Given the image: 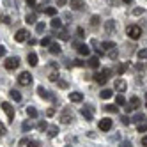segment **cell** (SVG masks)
I'll list each match as a JSON object with an SVG mask.
<instances>
[{
	"mask_svg": "<svg viewBox=\"0 0 147 147\" xmlns=\"http://www.w3.org/2000/svg\"><path fill=\"white\" fill-rule=\"evenodd\" d=\"M75 66H80V67H82V66H83V62H82V60H75Z\"/></svg>",
	"mask_w": 147,
	"mask_h": 147,
	"instance_id": "obj_56",
	"label": "cell"
},
{
	"mask_svg": "<svg viewBox=\"0 0 147 147\" xmlns=\"http://www.w3.org/2000/svg\"><path fill=\"white\" fill-rule=\"evenodd\" d=\"M27 115H28V117H32V119H36L37 117V110L34 107H28L27 108Z\"/></svg>",
	"mask_w": 147,
	"mask_h": 147,
	"instance_id": "obj_23",
	"label": "cell"
},
{
	"mask_svg": "<svg viewBox=\"0 0 147 147\" xmlns=\"http://www.w3.org/2000/svg\"><path fill=\"white\" fill-rule=\"evenodd\" d=\"M36 30H37V32L41 34V32L45 30V23H37V25H36Z\"/></svg>",
	"mask_w": 147,
	"mask_h": 147,
	"instance_id": "obj_44",
	"label": "cell"
},
{
	"mask_svg": "<svg viewBox=\"0 0 147 147\" xmlns=\"http://www.w3.org/2000/svg\"><path fill=\"white\" fill-rule=\"evenodd\" d=\"M37 94L43 99H51V98H53V96H51V92L48 89H45V87H37Z\"/></svg>",
	"mask_w": 147,
	"mask_h": 147,
	"instance_id": "obj_11",
	"label": "cell"
},
{
	"mask_svg": "<svg viewBox=\"0 0 147 147\" xmlns=\"http://www.w3.org/2000/svg\"><path fill=\"white\" fill-rule=\"evenodd\" d=\"M41 45H43V46H50V45H51V39H50V37L41 39Z\"/></svg>",
	"mask_w": 147,
	"mask_h": 147,
	"instance_id": "obj_38",
	"label": "cell"
},
{
	"mask_svg": "<svg viewBox=\"0 0 147 147\" xmlns=\"http://www.w3.org/2000/svg\"><path fill=\"white\" fill-rule=\"evenodd\" d=\"M27 145H28V147H39V142H37V140H28Z\"/></svg>",
	"mask_w": 147,
	"mask_h": 147,
	"instance_id": "obj_41",
	"label": "cell"
},
{
	"mask_svg": "<svg viewBox=\"0 0 147 147\" xmlns=\"http://www.w3.org/2000/svg\"><path fill=\"white\" fill-rule=\"evenodd\" d=\"M66 147H71V145H66Z\"/></svg>",
	"mask_w": 147,
	"mask_h": 147,
	"instance_id": "obj_59",
	"label": "cell"
},
{
	"mask_svg": "<svg viewBox=\"0 0 147 147\" xmlns=\"http://www.w3.org/2000/svg\"><path fill=\"white\" fill-rule=\"evenodd\" d=\"M124 2H126V4H131V2H133V0H124Z\"/></svg>",
	"mask_w": 147,
	"mask_h": 147,
	"instance_id": "obj_58",
	"label": "cell"
},
{
	"mask_svg": "<svg viewBox=\"0 0 147 147\" xmlns=\"http://www.w3.org/2000/svg\"><path fill=\"white\" fill-rule=\"evenodd\" d=\"M36 18H37V16H36V13H30V14H27V16H25V22H27L28 25H32V23H36Z\"/></svg>",
	"mask_w": 147,
	"mask_h": 147,
	"instance_id": "obj_20",
	"label": "cell"
},
{
	"mask_svg": "<svg viewBox=\"0 0 147 147\" xmlns=\"http://www.w3.org/2000/svg\"><path fill=\"white\" fill-rule=\"evenodd\" d=\"M18 83H20V85H23V87H28L30 83H32V75H30L28 71L22 73V75L18 76Z\"/></svg>",
	"mask_w": 147,
	"mask_h": 147,
	"instance_id": "obj_4",
	"label": "cell"
},
{
	"mask_svg": "<svg viewBox=\"0 0 147 147\" xmlns=\"http://www.w3.org/2000/svg\"><path fill=\"white\" fill-rule=\"evenodd\" d=\"M57 135H59V128H57V126H50V128H48V136L53 138V136H57Z\"/></svg>",
	"mask_w": 147,
	"mask_h": 147,
	"instance_id": "obj_21",
	"label": "cell"
},
{
	"mask_svg": "<svg viewBox=\"0 0 147 147\" xmlns=\"http://www.w3.org/2000/svg\"><path fill=\"white\" fill-rule=\"evenodd\" d=\"M101 46H103V50H107V51H110V50H113V48H115V45L112 43V41H105Z\"/></svg>",
	"mask_w": 147,
	"mask_h": 147,
	"instance_id": "obj_24",
	"label": "cell"
},
{
	"mask_svg": "<svg viewBox=\"0 0 147 147\" xmlns=\"http://www.w3.org/2000/svg\"><path fill=\"white\" fill-rule=\"evenodd\" d=\"M99 96H101V99H110V98L113 96V92H112L110 89H105V90L99 92Z\"/></svg>",
	"mask_w": 147,
	"mask_h": 147,
	"instance_id": "obj_18",
	"label": "cell"
},
{
	"mask_svg": "<svg viewBox=\"0 0 147 147\" xmlns=\"http://www.w3.org/2000/svg\"><path fill=\"white\" fill-rule=\"evenodd\" d=\"M115 71H117V75H122V73L126 71V64H119V66H117V69H115Z\"/></svg>",
	"mask_w": 147,
	"mask_h": 147,
	"instance_id": "obj_35",
	"label": "cell"
},
{
	"mask_svg": "<svg viewBox=\"0 0 147 147\" xmlns=\"http://www.w3.org/2000/svg\"><path fill=\"white\" fill-rule=\"evenodd\" d=\"M27 142H28V138H23L22 142H20V145H27Z\"/></svg>",
	"mask_w": 147,
	"mask_h": 147,
	"instance_id": "obj_57",
	"label": "cell"
},
{
	"mask_svg": "<svg viewBox=\"0 0 147 147\" xmlns=\"http://www.w3.org/2000/svg\"><path fill=\"white\" fill-rule=\"evenodd\" d=\"M59 37H60V39H62V41H67V39H69V34H67V32H66V30H62V32H60V34H59Z\"/></svg>",
	"mask_w": 147,
	"mask_h": 147,
	"instance_id": "obj_36",
	"label": "cell"
},
{
	"mask_svg": "<svg viewBox=\"0 0 147 147\" xmlns=\"http://www.w3.org/2000/svg\"><path fill=\"white\" fill-rule=\"evenodd\" d=\"M4 55H5V48L0 46V57H4Z\"/></svg>",
	"mask_w": 147,
	"mask_h": 147,
	"instance_id": "obj_54",
	"label": "cell"
},
{
	"mask_svg": "<svg viewBox=\"0 0 147 147\" xmlns=\"http://www.w3.org/2000/svg\"><path fill=\"white\" fill-rule=\"evenodd\" d=\"M89 66H90V67H99V59H98V57H92V59L89 60Z\"/></svg>",
	"mask_w": 147,
	"mask_h": 147,
	"instance_id": "obj_25",
	"label": "cell"
},
{
	"mask_svg": "<svg viewBox=\"0 0 147 147\" xmlns=\"http://www.w3.org/2000/svg\"><path fill=\"white\" fill-rule=\"evenodd\" d=\"M22 128H23V131H28V129H32V124H30L28 121H25V122H23V126H22Z\"/></svg>",
	"mask_w": 147,
	"mask_h": 147,
	"instance_id": "obj_39",
	"label": "cell"
},
{
	"mask_svg": "<svg viewBox=\"0 0 147 147\" xmlns=\"http://www.w3.org/2000/svg\"><path fill=\"white\" fill-rule=\"evenodd\" d=\"M9 96H11L14 101H20V99H22V94H20L16 89H13V90H9Z\"/></svg>",
	"mask_w": 147,
	"mask_h": 147,
	"instance_id": "obj_19",
	"label": "cell"
},
{
	"mask_svg": "<svg viewBox=\"0 0 147 147\" xmlns=\"http://www.w3.org/2000/svg\"><path fill=\"white\" fill-rule=\"evenodd\" d=\"M45 14H48V16H55V14H57V9H55V7H46V9H45Z\"/></svg>",
	"mask_w": 147,
	"mask_h": 147,
	"instance_id": "obj_28",
	"label": "cell"
},
{
	"mask_svg": "<svg viewBox=\"0 0 147 147\" xmlns=\"http://www.w3.org/2000/svg\"><path fill=\"white\" fill-rule=\"evenodd\" d=\"M105 110H107V112H113V113H117V107H115V105H107V107H105Z\"/></svg>",
	"mask_w": 147,
	"mask_h": 147,
	"instance_id": "obj_33",
	"label": "cell"
},
{
	"mask_svg": "<svg viewBox=\"0 0 147 147\" xmlns=\"http://www.w3.org/2000/svg\"><path fill=\"white\" fill-rule=\"evenodd\" d=\"M2 110L7 113V121L13 122V121H14V108H13V105L7 103V101H4V103H2Z\"/></svg>",
	"mask_w": 147,
	"mask_h": 147,
	"instance_id": "obj_5",
	"label": "cell"
},
{
	"mask_svg": "<svg viewBox=\"0 0 147 147\" xmlns=\"http://www.w3.org/2000/svg\"><path fill=\"white\" fill-rule=\"evenodd\" d=\"M60 27H62V22H60L59 18H53V20H51V28H60Z\"/></svg>",
	"mask_w": 147,
	"mask_h": 147,
	"instance_id": "obj_27",
	"label": "cell"
},
{
	"mask_svg": "<svg viewBox=\"0 0 147 147\" xmlns=\"http://www.w3.org/2000/svg\"><path fill=\"white\" fill-rule=\"evenodd\" d=\"M121 119H122V124H129L131 122V119L128 117V115H124V117H121Z\"/></svg>",
	"mask_w": 147,
	"mask_h": 147,
	"instance_id": "obj_48",
	"label": "cell"
},
{
	"mask_svg": "<svg viewBox=\"0 0 147 147\" xmlns=\"http://www.w3.org/2000/svg\"><path fill=\"white\" fill-rule=\"evenodd\" d=\"M78 53H80V55H85V57H87V55L90 53V48H89L87 45H80V46H78Z\"/></svg>",
	"mask_w": 147,
	"mask_h": 147,
	"instance_id": "obj_16",
	"label": "cell"
},
{
	"mask_svg": "<svg viewBox=\"0 0 147 147\" xmlns=\"http://www.w3.org/2000/svg\"><path fill=\"white\" fill-rule=\"evenodd\" d=\"M133 14H135V16H140V14H144V9H140V7H136L135 11H133Z\"/></svg>",
	"mask_w": 147,
	"mask_h": 147,
	"instance_id": "obj_46",
	"label": "cell"
},
{
	"mask_svg": "<svg viewBox=\"0 0 147 147\" xmlns=\"http://www.w3.org/2000/svg\"><path fill=\"white\" fill-rule=\"evenodd\" d=\"M108 57H110L112 60H115V59H117V50H115V48L110 50V51H108Z\"/></svg>",
	"mask_w": 147,
	"mask_h": 147,
	"instance_id": "obj_34",
	"label": "cell"
},
{
	"mask_svg": "<svg viewBox=\"0 0 147 147\" xmlns=\"http://www.w3.org/2000/svg\"><path fill=\"white\" fill-rule=\"evenodd\" d=\"M144 131H147V124H138V133H144Z\"/></svg>",
	"mask_w": 147,
	"mask_h": 147,
	"instance_id": "obj_43",
	"label": "cell"
},
{
	"mask_svg": "<svg viewBox=\"0 0 147 147\" xmlns=\"http://www.w3.org/2000/svg\"><path fill=\"white\" fill-rule=\"evenodd\" d=\"M90 25H92V27H98V25H99V16H98V14H94V16L90 18Z\"/></svg>",
	"mask_w": 147,
	"mask_h": 147,
	"instance_id": "obj_30",
	"label": "cell"
},
{
	"mask_svg": "<svg viewBox=\"0 0 147 147\" xmlns=\"http://www.w3.org/2000/svg\"><path fill=\"white\" fill-rule=\"evenodd\" d=\"M67 2V0H57V5H64Z\"/></svg>",
	"mask_w": 147,
	"mask_h": 147,
	"instance_id": "obj_55",
	"label": "cell"
},
{
	"mask_svg": "<svg viewBox=\"0 0 147 147\" xmlns=\"http://www.w3.org/2000/svg\"><path fill=\"white\" fill-rule=\"evenodd\" d=\"M133 121H135V122H138V124H142V122L145 121V115H144V113H136L135 117H133Z\"/></svg>",
	"mask_w": 147,
	"mask_h": 147,
	"instance_id": "obj_26",
	"label": "cell"
},
{
	"mask_svg": "<svg viewBox=\"0 0 147 147\" xmlns=\"http://www.w3.org/2000/svg\"><path fill=\"white\" fill-rule=\"evenodd\" d=\"M138 107H140V99L136 98V96H133V98L129 99V105H126V110L131 112V110H136Z\"/></svg>",
	"mask_w": 147,
	"mask_h": 147,
	"instance_id": "obj_9",
	"label": "cell"
},
{
	"mask_svg": "<svg viewBox=\"0 0 147 147\" xmlns=\"http://www.w3.org/2000/svg\"><path fill=\"white\" fill-rule=\"evenodd\" d=\"M110 75H112V71H110V69H103L101 73H96V75H94V80H96L99 85H105V83L108 82Z\"/></svg>",
	"mask_w": 147,
	"mask_h": 147,
	"instance_id": "obj_1",
	"label": "cell"
},
{
	"mask_svg": "<svg viewBox=\"0 0 147 147\" xmlns=\"http://www.w3.org/2000/svg\"><path fill=\"white\" fill-rule=\"evenodd\" d=\"M145 107H147V103H145Z\"/></svg>",
	"mask_w": 147,
	"mask_h": 147,
	"instance_id": "obj_60",
	"label": "cell"
},
{
	"mask_svg": "<svg viewBox=\"0 0 147 147\" xmlns=\"http://www.w3.org/2000/svg\"><path fill=\"white\" fill-rule=\"evenodd\" d=\"M136 55H138V59H140V60H145V62H147V50H144V48H142Z\"/></svg>",
	"mask_w": 147,
	"mask_h": 147,
	"instance_id": "obj_29",
	"label": "cell"
},
{
	"mask_svg": "<svg viewBox=\"0 0 147 147\" xmlns=\"http://www.w3.org/2000/svg\"><path fill=\"white\" fill-rule=\"evenodd\" d=\"M5 133H7V128H5V126H4L2 122H0V136H4Z\"/></svg>",
	"mask_w": 147,
	"mask_h": 147,
	"instance_id": "obj_42",
	"label": "cell"
},
{
	"mask_svg": "<svg viewBox=\"0 0 147 147\" xmlns=\"http://www.w3.org/2000/svg\"><path fill=\"white\" fill-rule=\"evenodd\" d=\"M27 60H28V64L32 66V67H36V66H37V55L34 53V51H30V53L27 55Z\"/></svg>",
	"mask_w": 147,
	"mask_h": 147,
	"instance_id": "obj_15",
	"label": "cell"
},
{
	"mask_svg": "<svg viewBox=\"0 0 147 147\" xmlns=\"http://www.w3.org/2000/svg\"><path fill=\"white\" fill-rule=\"evenodd\" d=\"M113 87H115V90H119V92H124L126 89H128V83H126L122 78H119V80H115Z\"/></svg>",
	"mask_w": 147,
	"mask_h": 147,
	"instance_id": "obj_10",
	"label": "cell"
},
{
	"mask_svg": "<svg viewBox=\"0 0 147 147\" xmlns=\"http://www.w3.org/2000/svg\"><path fill=\"white\" fill-rule=\"evenodd\" d=\"M27 5H30V7H36V0H27Z\"/></svg>",
	"mask_w": 147,
	"mask_h": 147,
	"instance_id": "obj_49",
	"label": "cell"
},
{
	"mask_svg": "<svg viewBox=\"0 0 147 147\" xmlns=\"http://www.w3.org/2000/svg\"><path fill=\"white\" fill-rule=\"evenodd\" d=\"M142 147H147V135L142 136Z\"/></svg>",
	"mask_w": 147,
	"mask_h": 147,
	"instance_id": "obj_50",
	"label": "cell"
},
{
	"mask_svg": "<svg viewBox=\"0 0 147 147\" xmlns=\"http://www.w3.org/2000/svg\"><path fill=\"white\" fill-rule=\"evenodd\" d=\"M55 113V110L53 108H50V110H46V115H50V117H51V115H53Z\"/></svg>",
	"mask_w": 147,
	"mask_h": 147,
	"instance_id": "obj_52",
	"label": "cell"
},
{
	"mask_svg": "<svg viewBox=\"0 0 147 147\" xmlns=\"http://www.w3.org/2000/svg\"><path fill=\"white\" fill-rule=\"evenodd\" d=\"M133 48H135V45H128V46H126V50H128V53H131V51H133Z\"/></svg>",
	"mask_w": 147,
	"mask_h": 147,
	"instance_id": "obj_51",
	"label": "cell"
},
{
	"mask_svg": "<svg viewBox=\"0 0 147 147\" xmlns=\"http://www.w3.org/2000/svg\"><path fill=\"white\" fill-rule=\"evenodd\" d=\"M37 129H39V131H45V129H48V124H46L45 121H39V122H37Z\"/></svg>",
	"mask_w": 147,
	"mask_h": 147,
	"instance_id": "obj_31",
	"label": "cell"
},
{
	"mask_svg": "<svg viewBox=\"0 0 147 147\" xmlns=\"http://www.w3.org/2000/svg\"><path fill=\"white\" fill-rule=\"evenodd\" d=\"M99 129H101V131H110V129H112V119H108V117L101 119V121H99Z\"/></svg>",
	"mask_w": 147,
	"mask_h": 147,
	"instance_id": "obj_8",
	"label": "cell"
},
{
	"mask_svg": "<svg viewBox=\"0 0 147 147\" xmlns=\"http://www.w3.org/2000/svg\"><path fill=\"white\" fill-rule=\"evenodd\" d=\"M83 99V94L82 92H71L69 94V101H73V103H80Z\"/></svg>",
	"mask_w": 147,
	"mask_h": 147,
	"instance_id": "obj_14",
	"label": "cell"
},
{
	"mask_svg": "<svg viewBox=\"0 0 147 147\" xmlns=\"http://www.w3.org/2000/svg\"><path fill=\"white\" fill-rule=\"evenodd\" d=\"M71 7L75 9V11H80V9L83 7V4L80 2V0H71Z\"/></svg>",
	"mask_w": 147,
	"mask_h": 147,
	"instance_id": "obj_22",
	"label": "cell"
},
{
	"mask_svg": "<svg viewBox=\"0 0 147 147\" xmlns=\"http://www.w3.org/2000/svg\"><path fill=\"white\" fill-rule=\"evenodd\" d=\"M0 22H2V23H5V25H7L9 22H11V20H9V16H7V14H2V16H0Z\"/></svg>",
	"mask_w": 147,
	"mask_h": 147,
	"instance_id": "obj_40",
	"label": "cell"
},
{
	"mask_svg": "<svg viewBox=\"0 0 147 147\" xmlns=\"http://www.w3.org/2000/svg\"><path fill=\"white\" fill-rule=\"evenodd\" d=\"M80 113L85 117V121H92V119H94V117H92V107H83Z\"/></svg>",
	"mask_w": 147,
	"mask_h": 147,
	"instance_id": "obj_12",
	"label": "cell"
},
{
	"mask_svg": "<svg viewBox=\"0 0 147 147\" xmlns=\"http://www.w3.org/2000/svg\"><path fill=\"white\" fill-rule=\"evenodd\" d=\"M51 82H59V73H50V76H48Z\"/></svg>",
	"mask_w": 147,
	"mask_h": 147,
	"instance_id": "obj_37",
	"label": "cell"
},
{
	"mask_svg": "<svg viewBox=\"0 0 147 147\" xmlns=\"http://www.w3.org/2000/svg\"><path fill=\"white\" fill-rule=\"evenodd\" d=\"M4 66H5L7 71H14V69L20 66V57H9V59H5Z\"/></svg>",
	"mask_w": 147,
	"mask_h": 147,
	"instance_id": "obj_3",
	"label": "cell"
},
{
	"mask_svg": "<svg viewBox=\"0 0 147 147\" xmlns=\"http://www.w3.org/2000/svg\"><path fill=\"white\" fill-rule=\"evenodd\" d=\"M59 85H60L62 89H66V87H67V83H66V82H62V80H60V82H59Z\"/></svg>",
	"mask_w": 147,
	"mask_h": 147,
	"instance_id": "obj_53",
	"label": "cell"
},
{
	"mask_svg": "<svg viewBox=\"0 0 147 147\" xmlns=\"http://www.w3.org/2000/svg\"><path fill=\"white\" fill-rule=\"evenodd\" d=\"M113 30H115V22H113V20H108V22L105 23V34L110 36Z\"/></svg>",
	"mask_w": 147,
	"mask_h": 147,
	"instance_id": "obj_13",
	"label": "cell"
},
{
	"mask_svg": "<svg viewBox=\"0 0 147 147\" xmlns=\"http://www.w3.org/2000/svg\"><path fill=\"white\" fill-rule=\"evenodd\" d=\"M76 36H78V37H83V36H85V32H83V28H82V27L76 28Z\"/></svg>",
	"mask_w": 147,
	"mask_h": 147,
	"instance_id": "obj_45",
	"label": "cell"
},
{
	"mask_svg": "<svg viewBox=\"0 0 147 147\" xmlns=\"http://www.w3.org/2000/svg\"><path fill=\"white\" fill-rule=\"evenodd\" d=\"M73 121V112H71V108H64V112L60 113V122L62 124H69Z\"/></svg>",
	"mask_w": 147,
	"mask_h": 147,
	"instance_id": "obj_6",
	"label": "cell"
},
{
	"mask_svg": "<svg viewBox=\"0 0 147 147\" xmlns=\"http://www.w3.org/2000/svg\"><path fill=\"white\" fill-rule=\"evenodd\" d=\"M126 34H128L131 39H138L142 36V28L138 25H129L128 28H126Z\"/></svg>",
	"mask_w": 147,
	"mask_h": 147,
	"instance_id": "obj_2",
	"label": "cell"
},
{
	"mask_svg": "<svg viewBox=\"0 0 147 147\" xmlns=\"http://www.w3.org/2000/svg\"><path fill=\"white\" fill-rule=\"evenodd\" d=\"M27 37H28V32L25 28H20L18 32L14 34V41H16V43H23V41H27Z\"/></svg>",
	"mask_w": 147,
	"mask_h": 147,
	"instance_id": "obj_7",
	"label": "cell"
},
{
	"mask_svg": "<svg viewBox=\"0 0 147 147\" xmlns=\"http://www.w3.org/2000/svg\"><path fill=\"white\" fill-rule=\"evenodd\" d=\"M115 103H117V105H126V98L122 96V94H119V96L115 98Z\"/></svg>",
	"mask_w": 147,
	"mask_h": 147,
	"instance_id": "obj_32",
	"label": "cell"
},
{
	"mask_svg": "<svg viewBox=\"0 0 147 147\" xmlns=\"http://www.w3.org/2000/svg\"><path fill=\"white\" fill-rule=\"evenodd\" d=\"M60 45H57V43H51L50 45V53H53V55H59L60 53Z\"/></svg>",
	"mask_w": 147,
	"mask_h": 147,
	"instance_id": "obj_17",
	"label": "cell"
},
{
	"mask_svg": "<svg viewBox=\"0 0 147 147\" xmlns=\"http://www.w3.org/2000/svg\"><path fill=\"white\" fill-rule=\"evenodd\" d=\"M119 147H131V142H129V140H124V142H121Z\"/></svg>",
	"mask_w": 147,
	"mask_h": 147,
	"instance_id": "obj_47",
	"label": "cell"
}]
</instances>
